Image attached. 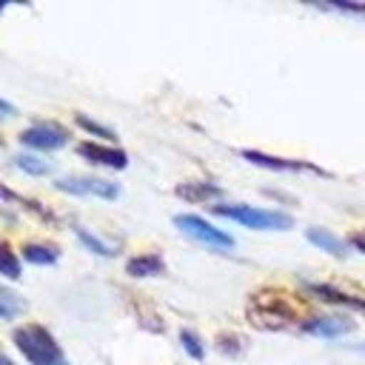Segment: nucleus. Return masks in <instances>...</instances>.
<instances>
[{
  "mask_svg": "<svg viewBox=\"0 0 365 365\" xmlns=\"http://www.w3.org/2000/svg\"><path fill=\"white\" fill-rule=\"evenodd\" d=\"M11 339H14V348L29 359V365H68L51 331H46L37 322L14 328Z\"/></svg>",
  "mask_w": 365,
  "mask_h": 365,
  "instance_id": "f257e3e1",
  "label": "nucleus"
},
{
  "mask_svg": "<svg viewBox=\"0 0 365 365\" xmlns=\"http://www.w3.org/2000/svg\"><path fill=\"white\" fill-rule=\"evenodd\" d=\"M248 317L262 328H282L288 322H305L299 319V305L291 302L282 291H257L248 305Z\"/></svg>",
  "mask_w": 365,
  "mask_h": 365,
  "instance_id": "f03ea898",
  "label": "nucleus"
},
{
  "mask_svg": "<svg viewBox=\"0 0 365 365\" xmlns=\"http://www.w3.org/2000/svg\"><path fill=\"white\" fill-rule=\"evenodd\" d=\"M214 214L228 217V220H234L245 228H257V231H288V228H294L291 214L271 211V208H254V205H242V202L214 205Z\"/></svg>",
  "mask_w": 365,
  "mask_h": 365,
  "instance_id": "7ed1b4c3",
  "label": "nucleus"
},
{
  "mask_svg": "<svg viewBox=\"0 0 365 365\" xmlns=\"http://www.w3.org/2000/svg\"><path fill=\"white\" fill-rule=\"evenodd\" d=\"M174 225L185 234V237H191V240H197V242H202V245H208V248H234V237L228 234V231H222V228H217V225H211L208 220H202V217H197V214H177L174 217Z\"/></svg>",
  "mask_w": 365,
  "mask_h": 365,
  "instance_id": "20e7f679",
  "label": "nucleus"
},
{
  "mask_svg": "<svg viewBox=\"0 0 365 365\" xmlns=\"http://www.w3.org/2000/svg\"><path fill=\"white\" fill-rule=\"evenodd\" d=\"M57 191H66V194H77V197H100V200H117L120 197V185L117 182H108L103 177H91V174H68V177H60L54 182Z\"/></svg>",
  "mask_w": 365,
  "mask_h": 365,
  "instance_id": "39448f33",
  "label": "nucleus"
},
{
  "mask_svg": "<svg viewBox=\"0 0 365 365\" xmlns=\"http://www.w3.org/2000/svg\"><path fill=\"white\" fill-rule=\"evenodd\" d=\"M20 143L29 148H37V151H54L68 143V134L57 123H34L26 131H20Z\"/></svg>",
  "mask_w": 365,
  "mask_h": 365,
  "instance_id": "423d86ee",
  "label": "nucleus"
},
{
  "mask_svg": "<svg viewBox=\"0 0 365 365\" xmlns=\"http://www.w3.org/2000/svg\"><path fill=\"white\" fill-rule=\"evenodd\" d=\"M242 160L259 165V168H271V171H311V174H319V177H328V171L317 168L314 163H305V160H288V157H271V154H262L257 148H242L240 151Z\"/></svg>",
  "mask_w": 365,
  "mask_h": 365,
  "instance_id": "0eeeda50",
  "label": "nucleus"
},
{
  "mask_svg": "<svg viewBox=\"0 0 365 365\" xmlns=\"http://www.w3.org/2000/svg\"><path fill=\"white\" fill-rule=\"evenodd\" d=\"M77 154L86 157L88 163H97V165H106V168H125L128 165V154L123 148H114V145H106V143H80L77 145Z\"/></svg>",
  "mask_w": 365,
  "mask_h": 365,
  "instance_id": "6e6552de",
  "label": "nucleus"
},
{
  "mask_svg": "<svg viewBox=\"0 0 365 365\" xmlns=\"http://www.w3.org/2000/svg\"><path fill=\"white\" fill-rule=\"evenodd\" d=\"M302 331L314 334V336H325V339H336L354 331V319L348 317H308L302 322Z\"/></svg>",
  "mask_w": 365,
  "mask_h": 365,
  "instance_id": "1a4fd4ad",
  "label": "nucleus"
},
{
  "mask_svg": "<svg viewBox=\"0 0 365 365\" xmlns=\"http://www.w3.org/2000/svg\"><path fill=\"white\" fill-rule=\"evenodd\" d=\"M305 291H311L314 297L325 299V302H334V305H348V308H356V311H365V297L359 294H348L342 288H334V285H319V282H308Z\"/></svg>",
  "mask_w": 365,
  "mask_h": 365,
  "instance_id": "9d476101",
  "label": "nucleus"
},
{
  "mask_svg": "<svg viewBox=\"0 0 365 365\" xmlns=\"http://www.w3.org/2000/svg\"><path fill=\"white\" fill-rule=\"evenodd\" d=\"M305 240H308L311 245H317L319 251H328L331 257H345V254H348V240L331 234L328 228H317V225H311V228L305 231Z\"/></svg>",
  "mask_w": 365,
  "mask_h": 365,
  "instance_id": "9b49d317",
  "label": "nucleus"
},
{
  "mask_svg": "<svg viewBox=\"0 0 365 365\" xmlns=\"http://www.w3.org/2000/svg\"><path fill=\"white\" fill-rule=\"evenodd\" d=\"M174 194L188 200V202H208V200L222 197V188L214 185V182H180L174 188Z\"/></svg>",
  "mask_w": 365,
  "mask_h": 365,
  "instance_id": "f8f14e48",
  "label": "nucleus"
},
{
  "mask_svg": "<svg viewBox=\"0 0 365 365\" xmlns=\"http://www.w3.org/2000/svg\"><path fill=\"white\" fill-rule=\"evenodd\" d=\"M165 271V262L160 254H137L125 262V274L128 277H157Z\"/></svg>",
  "mask_w": 365,
  "mask_h": 365,
  "instance_id": "ddd939ff",
  "label": "nucleus"
},
{
  "mask_svg": "<svg viewBox=\"0 0 365 365\" xmlns=\"http://www.w3.org/2000/svg\"><path fill=\"white\" fill-rule=\"evenodd\" d=\"M23 257L29 262H34V265H54L60 251H57V245H46V242H26L23 245Z\"/></svg>",
  "mask_w": 365,
  "mask_h": 365,
  "instance_id": "4468645a",
  "label": "nucleus"
},
{
  "mask_svg": "<svg viewBox=\"0 0 365 365\" xmlns=\"http://www.w3.org/2000/svg\"><path fill=\"white\" fill-rule=\"evenodd\" d=\"M74 234H77V240H80V242H83V245H86L91 254H97V257H114V254H117V251H114L108 242H103L100 237L88 234V231H86V228H80V225L74 228Z\"/></svg>",
  "mask_w": 365,
  "mask_h": 365,
  "instance_id": "2eb2a0df",
  "label": "nucleus"
},
{
  "mask_svg": "<svg viewBox=\"0 0 365 365\" xmlns=\"http://www.w3.org/2000/svg\"><path fill=\"white\" fill-rule=\"evenodd\" d=\"M14 163H17V168H23L26 174H34V177L51 174V163L40 160V157H34V154H20V157H14Z\"/></svg>",
  "mask_w": 365,
  "mask_h": 365,
  "instance_id": "dca6fc26",
  "label": "nucleus"
},
{
  "mask_svg": "<svg viewBox=\"0 0 365 365\" xmlns=\"http://www.w3.org/2000/svg\"><path fill=\"white\" fill-rule=\"evenodd\" d=\"M23 308H26L23 299H17L9 288H0V317H3V319H14V314L23 311Z\"/></svg>",
  "mask_w": 365,
  "mask_h": 365,
  "instance_id": "f3484780",
  "label": "nucleus"
},
{
  "mask_svg": "<svg viewBox=\"0 0 365 365\" xmlns=\"http://www.w3.org/2000/svg\"><path fill=\"white\" fill-rule=\"evenodd\" d=\"M180 342H182V351H185L191 359H197V362H200V359L205 356V348H202V342H200V336H197L194 331H188V328H185V331H180Z\"/></svg>",
  "mask_w": 365,
  "mask_h": 365,
  "instance_id": "a211bd4d",
  "label": "nucleus"
},
{
  "mask_svg": "<svg viewBox=\"0 0 365 365\" xmlns=\"http://www.w3.org/2000/svg\"><path fill=\"white\" fill-rule=\"evenodd\" d=\"M3 268H0V274L6 277V279H17L23 271H20V259L14 257V251L9 248V242H3Z\"/></svg>",
  "mask_w": 365,
  "mask_h": 365,
  "instance_id": "6ab92c4d",
  "label": "nucleus"
},
{
  "mask_svg": "<svg viewBox=\"0 0 365 365\" xmlns=\"http://www.w3.org/2000/svg\"><path fill=\"white\" fill-rule=\"evenodd\" d=\"M74 120H77V125H80L83 131H88V134H94V137H103V140H111V137H114V131H111L108 125H100L97 120H88L86 114H77Z\"/></svg>",
  "mask_w": 365,
  "mask_h": 365,
  "instance_id": "aec40b11",
  "label": "nucleus"
},
{
  "mask_svg": "<svg viewBox=\"0 0 365 365\" xmlns=\"http://www.w3.org/2000/svg\"><path fill=\"white\" fill-rule=\"evenodd\" d=\"M319 9L348 11V14H365V3H319Z\"/></svg>",
  "mask_w": 365,
  "mask_h": 365,
  "instance_id": "412c9836",
  "label": "nucleus"
},
{
  "mask_svg": "<svg viewBox=\"0 0 365 365\" xmlns=\"http://www.w3.org/2000/svg\"><path fill=\"white\" fill-rule=\"evenodd\" d=\"M348 245H354L356 251L365 254V234H351V237H348Z\"/></svg>",
  "mask_w": 365,
  "mask_h": 365,
  "instance_id": "4be33fe9",
  "label": "nucleus"
},
{
  "mask_svg": "<svg viewBox=\"0 0 365 365\" xmlns=\"http://www.w3.org/2000/svg\"><path fill=\"white\" fill-rule=\"evenodd\" d=\"M0 111H3V117H11V114H14V108H11L9 100H0Z\"/></svg>",
  "mask_w": 365,
  "mask_h": 365,
  "instance_id": "5701e85b",
  "label": "nucleus"
},
{
  "mask_svg": "<svg viewBox=\"0 0 365 365\" xmlns=\"http://www.w3.org/2000/svg\"><path fill=\"white\" fill-rule=\"evenodd\" d=\"M351 351H359V354H365V345H351Z\"/></svg>",
  "mask_w": 365,
  "mask_h": 365,
  "instance_id": "b1692460",
  "label": "nucleus"
},
{
  "mask_svg": "<svg viewBox=\"0 0 365 365\" xmlns=\"http://www.w3.org/2000/svg\"><path fill=\"white\" fill-rule=\"evenodd\" d=\"M0 365H14V362H11V359H6V356H3V359H0Z\"/></svg>",
  "mask_w": 365,
  "mask_h": 365,
  "instance_id": "393cba45",
  "label": "nucleus"
}]
</instances>
